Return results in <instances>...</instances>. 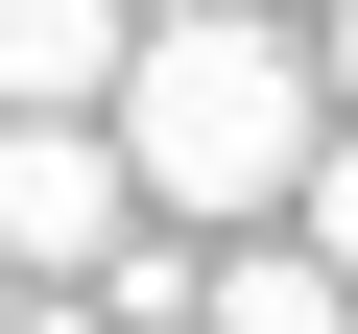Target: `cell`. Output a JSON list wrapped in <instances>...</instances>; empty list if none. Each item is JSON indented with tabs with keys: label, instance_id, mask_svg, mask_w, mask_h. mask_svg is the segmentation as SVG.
<instances>
[{
	"label": "cell",
	"instance_id": "3",
	"mask_svg": "<svg viewBox=\"0 0 358 334\" xmlns=\"http://www.w3.org/2000/svg\"><path fill=\"white\" fill-rule=\"evenodd\" d=\"M143 48V0H0V119H96Z\"/></svg>",
	"mask_w": 358,
	"mask_h": 334
},
{
	"label": "cell",
	"instance_id": "5",
	"mask_svg": "<svg viewBox=\"0 0 358 334\" xmlns=\"http://www.w3.org/2000/svg\"><path fill=\"white\" fill-rule=\"evenodd\" d=\"M287 239H310V263H334V286H358V119H334V143H310V191H287Z\"/></svg>",
	"mask_w": 358,
	"mask_h": 334
},
{
	"label": "cell",
	"instance_id": "4",
	"mask_svg": "<svg viewBox=\"0 0 358 334\" xmlns=\"http://www.w3.org/2000/svg\"><path fill=\"white\" fill-rule=\"evenodd\" d=\"M192 334H358V286H334L310 239H215V263H192Z\"/></svg>",
	"mask_w": 358,
	"mask_h": 334
},
{
	"label": "cell",
	"instance_id": "8",
	"mask_svg": "<svg viewBox=\"0 0 358 334\" xmlns=\"http://www.w3.org/2000/svg\"><path fill=\"white\" fill-rule=\"evenodd\" d=\"M0 310H24V286H0Z\"/></svg>",
	"mask_w": 358,
	"mask_h": 334
},
{
	"label": "cell",
	"instance_id": "7",
	"mask_svg": "<svg viewBox=\"0 0 358 334\" xmlns=\"http://www.w3.org/2000/svg\"><path fill=\"white\" fill-rule=\"evenodd\" d=\"M263 24H310V0H263Z\"/></svg>",
	"mask_w": 358,
	"mask_h": 334
},
{
	"label": "cell",
	"instance_id": "1",
	"mask_svg": "<svg viewBox=\"0 0 358 334\" xmlns=\"http://www.w3.org/2000/svg\"><path fill=\"white\" fill-rule=\"evenodd\" d=\"M96 143H120V191H143V215H192V239H287L310 143H334L310 24H263V0H143V48H120Z\"/></svg>",
	"mask_w": 358,
	"mask_h": 334
},
{
	"label": "cell",
	"instance_id": "6",
	"mask_svg": "<svg viewBox=\"0 0 358 334\" xmlns=\"http://www.w3.org/2000/svg\"><path fill=\"white\" fill-rule=\"evenodd\" d=\"M310 96H334V119H358V0H310Z\"/></svg>",
	"mask_w": 358,
	"mask_h": 334
},
{
	"label": "cell",
	"instance_id": "2",
	"mask_svg": "<svg viewBox=\"0 0 358 334\" xmlns=\"http://www.w3.org/2000/svg\"><path fill=\"white\" fill-rule=\"evenodd\" d=\"M120 239H143V191L96 119H0V286H96Z\"/></svg>",
	"mask_w": 358,
	"mask_h": 334
}]
</instances>
